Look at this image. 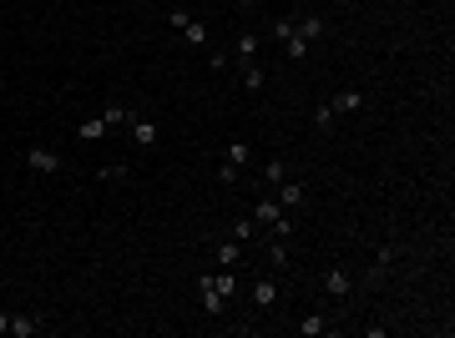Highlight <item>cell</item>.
<instances>
[{
    "label": "cell",
    "mask_w": 455,
    "mask_h": 338,
    "mask_svg": "<svg viewBox=\"0 0 455 338\" xmlns=\"http://www.w3.org/2000/svg\"><path fill=\"white\" fill-rule=\"evenodd\" d=\"M127 117H132V111H122V106H106L96 122H81V142H101L111 127H117V122H127Z\"/></svg>",
    "instance_id": "6da1fadb"
},
{
    "label": "cell",
    "mask_w": 455,
    "mask_h": 338,
    "mask_svg": "<svg viewBox=\"0 0 455 338\" xmlns=\"http://www.w3.org/2000/svg\"><path fill=\"white\" fill-rule=\"evenodd\" d=\"M127 127H132V142H137L142 152H152V147L162 142V127H157L152 117H142V111H132V117H127Z\"/></svg>",
    "instance_id": "7a4b0ae2"
},
{
    "label": "cell",
    "mask_w": 455,
    "mask_h": 338,
    "mask_svg": "<svg viewBox=\"0 0 455 338\" xmlns=\"http://www.w3.org/2000/svg\"><path fill=\"white\" fill-rule=\"evenodd\" d=\"M198 283H208L213 293H223V298H233L238 288H243V278H238V268H213V273H203Z\"/></svg>",
    "instance_id": "3957f363"
},
{
    "label": "cell",
    "mask_w": 455,
    "mask_h": 338,
    "mask_svg": "<svg viewBox=\"0 0 455 338\" xmlns=\"http://www.w3.org/2000/svg\"><path fill=\"white\" fill-rule=\"evenodd\" d=\"M26 167H31V172H36V177H51V172H61V167H66V162H61V157H56L51 147H31V152H26Z\"/></svg>",
    "instance_id": "277c9868"
},
{
    "label": "cell",
    "mask_w": 455,
    "mask_h": 338,
    "mask_svg": "<svg viewBox=\"0 0 455 338\" xmlns=\"http://www.w3.org/2000/svg\"><path fill=\"white\" fill-rule=\"evenodd\" d=\"M324 293H329V298H349V293H354V273H349V268H329V273H324Z\"/></svg>",
    "instance_id": "5b68a950"
},
{
    "label": "cell",
    "mask_w": 455,
    "mask_h": 338,
    "mask_svg": "<svg viewBox=\"0 0 455 338\" xmlns=\"http://www.w3.org/2000/svg\"><path fill=\"white\" fill-rule=\"evenodd\" d=\"M304 202H309V187H304L299 177H283V182H278V207L294 212V207H304Z\"/></svg>",
    "instance_id": "8992f818"
},
{
    "label": "cell",
    "mask_w": 455,
    "mask_h": 338,
    "mask_svg": "<svg viewBox=\"0 0 455 338\" xmlns=\"http://www.w3.org/2000/svg\"><path fill=\"white\" fill-rule=\"evenodd\" d=\"M213 258H218V268H243V243L223 238V243H213Z\"/></svg>",
    "instance_id": "52a82bcc"
},
{
    "label": "cell",
    "mask_w": 455,
    "mask_h": 338,
    "mask_svg": "<svg viewBox=\"0 0 455 338\" xmlns=\"http://www.w3.org/2000/svg\"><path fill=\"white\" fill-rule=\"evenodd\" d=\"M248 298H253V308L263 313V308H273L278 303V278H258V283L248 288Z\"/></svg>",
    "instance_id": "ba28073f"
},
{
    "label": "cell",
    "mask_w": 455,
    "mask_h": 338,
    "mask_svg": "<svg viewBox=\"0 0 455 338\" xmlns=\"http://www.w3.org/2000/svg\"><path fill=\"white\" fill-rule=\"evenodd\" d=\"M41 328H46L41 313H11V338H36Z\"/></svg>",
    "instance_id": "9c48e42d"
},
{
    "label": "cell",
    "mask_w": 455,
    "mask_h": 338,
    "mask_svg": "<svg viewBox=\"0 0 455 338\" xmlns=\"http://www.w3.org/2000/svg\"><path fill=\"white\" fill-rule=\"evenodd\" d=\"M233 61H238V66L258 61V36H253V31H243V36L233 41Z\"/></svg>",
    "instance_id": "30bf717a"
},
{
    "label": "cell",
    "mask_w": 455,
    "mask_h": 338,
    "mask_svg": "<svg viewBox=\"0 0 455 338\" xmlns=\"http://www.w3.org/2000/svg\"><path fill=\"white\" fill-rule=\"evenodd\" d=\"M278 212H289V207H278V197H258L253 202V222H258V228H273Z\"/></svg>",
    "instance_id": "8fae6325"
},
{
    "label": "cell",
    "mask_w": 455,
    "mask_h": 338,
    "mask_svg": "<svg viewBox=\"0 0 455 338\" xmlns=\"http://www.w3.org/2000/svg\"><path fill=\"white\" fill-rule=\"evenodd\" d=\"M198 298H203V313H208V318H223V313H228V298L213 293L208 283H198Z\"/></svg>",
    "instance_id": "7c38bea8"
},
{
    "label": "cell",
    "mask_w": 455,
    "mask_h": 338,
    "mask_svg": "<svg viewBox=\"0 0 455 338\" xmlns=\"http://www.w3.org/2000/svg\"><path fill=\"white\" fill-rule=\"evenodd\" d=\"M233 238H238V243H263V238H268V228H258L253 217H238V222H233Z\"/></svg>",
    "instance_id": "4fadbf2b"
},
{
    "label": "cell",
    "mask_w": 455,
    "mask_h": 338,
    "mask_svg": "<svg viewBox=\"0 0 455 338\" xmlns=\"http://www.w3.org/2000/svg\"><path fill=\"white\" fill-rule=\"evenodd\" d=\"M329 106H334V117H349V111H359V106H364V91H339Z\"/></svg>",
    "instance_id": "5bb4252c"
},
{
    "label": "cell",
    "mask_w": 455,
    "mask_h": 338,
    "mask_svg": "<svg viewBox=\"0 0 455 338\" xmlns=\"http://www.w3.org/2000/svg\"><path fill=\"white\" fill-rule=\"evenodd\" d=\"M294 31H299V41H324V21L319 16H294Z\"/></svg>",
    "instance_id": "9a60e30c"
},
{
    "label": "cell",
    "mask_w": 455,
    "mask_h": 338,
    "mask_svg": "<svg viewBox=\"0 0 455 338\" xmlns=\"http://www.w3.org/2000/svg\"><path fill=\"white\" fill-rule=\"evenodd\" d=\"M178 36H183V41H188V46H193V51H203V46H208V26H203V21H198V16H193V21H188V26H183V31H178Z\"/></svg>",
    "instance_id": "2e32d148"
},
{
    "label": "cell",
    "mask_w": 455,
    "mask_h": 338,
    "mask_svg": "<svg viewBox=\"0 0 455 338\" xmlns=\"http://www.w3.org/2000/svg\"><path fill=\"white\" fill-rule=\"evenodd\" d=\"M238 71H243V91H263V86H268V71H263L258 61H248V66H238Z\"/></svg>",
    "instance_id": "e0dca14e"
},
{
    "label": "cell",
    "mask_w": 455,
    "mask_h": 338,
    "mask_svg": "<svg viewBox=\"0 0 455 338\" xmlns=\"http://www.w3.org/2000/svg\"><path fill=\"white\" fill-rule=\"evenodd\" d=\"M314 127H319V132H334V127H339V117H334V106H329V101L314 106Z\"/></svg>",
    "instance_id": "ac0fdd59"
},
{
    "label": "cell",
    "mask_w": 455,
    "mask_h": 338,
    "mask_svg": "<svg viewBox=\"0 0 455 338\" xmlns=\"http://www.w3.org/2000/svg\"><path fill=\"white\" fill-rule=\"evenodd\" d=\"M324 328H329V323H324V313H304V318H299V333H304V338H319Z\"/></svg>",
    "instance_id": "d6986e66"
},
{
    "label": "cell",
    "mask_w": 455,
    "mask_h": 338,
    "mask_svg": "<svg viewBox=\"0 0 455 338\" xmlns=\"http://www.w3.org/2000/svg\"><path fill=\"white\" fill-rule=\"evenodd\" d=\"M268 243V263L273 268H289V248H283V238H263Z\"/></svg>",
    "instance_id": "ffe728a7"
},
{
    "label": "cell",
    "mask_w": 455,
    "mask_h": 338,
    "mask_svg": "<svg viewBox=\"0 0 455 338\" xmlns=\"http://www.w3.org/2000/svg\"><path fill=\"white\" fill-rule=\"evenodd\" d=\"M283 177H289V162H263V182L268 187H278Z\"/></svg>",
    "instance_id": "44dd1931"
},
{
    "label": "cell",
    "mask_w": 455,
    "mask_h": 338,
    "mask_svg": "<svg viewBox=\"0 0 455 338\" xmlns=\"http://www.w3.org/2000/svg\"><path fill=\"white\" fill-rule=\"evenodd\" d=\"M223 162H228V167H243V162H248V142H228Z\"/></svg>",
    "instance_id": "7402d4cb"
},
{
    "label": "cell",
    "mask_w": 455,
    "mask_h": 338,
    "mask_svg": "<svg viewBox=\"0 0 455 338\" xmlns=\"http://www.w3.org/2000/svg\"><path fill=\"white\" fill-rule=\"evenodd\" d=\"M283 56H289V61H304V56H309V41H299V36L283 41Z\"/></svg>",
    "instance_id": "603a6c76"
},
{
    "label": "cell",
    "mask_w": 455,
    "mask_h": 338,
    "mask_svg": "<svg viewBox=\"0 0 455 338\" xmlns=\"http://www.w3.org/2000/svg\"><path fill=\"white\" fill-rule=\"evenodd\" d=\"M273 36H278V41H294V36H299V31H294V16H278V21H273Z\"/></svg>",
    "instance_id": "cb8c5ba5"
},
{
    "label": "cell",
    "mask_w": 455,
    "mask_h": 338,
    "mask_svg": "<svg viewBox=\"0 0 455 338\" xmlns=\"http://www.w3.org/2000/svg\"><path fill=\"white\" fill-rule=\"evenodd\" d=\"M101 177H106V182H117V177L127 182V177H132V167H127V162H111V167H101Z\"/></svg>",
    "instance_id": "d4e9b609"
},
{
    "label": "cell",
    "mask_w": 455,
    "mask_h": 338,
    "mask_svg": "<svg viewBox=\"0 0 455 338\" xmlns=\"http://www.w3.org/2000/svg\"><path fill=\"white\" fill-rule=\"evenodd\" d=\"M188 21H193V11H188V6H173V11H167V26H173V31H183Z\"/></svg>",
    "instance_id": "484cf974"
},
{
    "label": "cell",
    "mask_w": 455,
    "mask_h": 338,
    "mask_svg": "<svg viewBox=\"0 0 455 338\" xmlns=\"http://www.w3.org/2000/svg\"><path fill=\"white\" fill-rule=\"evenodd\" d=\"M11 333V313H0V338H6Z\"/></svg>",
    "instance_id": "4316f807"
},
{
    "label": "cell",
    "mask_w": 455,
    "mask_h": 338,
    "mask_svg": "<svg viewBox=\"0 0 455 338\" xmlns=\"http://www.w3.org/2000/svg\"><path fill=\"white\" fill-rule=\"evenodd\" d=\"M238 6H243V11H253V6H258V0H238Z\"/></svg>",
    "instance_id": "83f0119b"
},
{
    "label": "cell",
    "mask_w": 455,
    "mask_h": 338,
    "mask_svg": "<svg viewBox=\"0 0 455 338\" xmlns=\"http://www.w3.org/2000/svg\"><path fill=\"white\" fill-rule=\"evenodd\" d=\"M334 6H354V0H334Z\"/></svg>",
    "instance_id": "f1b7e54d"
}]
</instances>
